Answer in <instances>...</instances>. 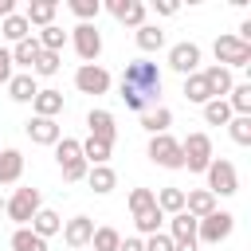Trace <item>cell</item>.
I'll list each match as a JSON object with an SVG mask.
<instances>
[{"instance_id": "obj_1", "label": "cell", "mask_w": 251, "mask_h": 251, "mask_svg": "<svg viewBox=\"0 0 251 251\" xmlns=\"http://www.w3.org/2000/svg\"><path fill=\"white\" fill-rule=\"evenodd\" d=\"M157 94H161V71H157V63H149V59L126 63V71H122V98H126V106L137 110V114H145V110H153Z\"/></svg>"}, {"instance_id": "obj_2", "label": "cell", "mask_w": 251, "mask_h": 251, "mask_svg": "<svg viewBox=\"0 0 251 251\" xmlns=\"http://www.w3.org/2000/svg\"><path fill=\"white\" fill-rule=\"evenodd\" d=\"M180 157H184V169L188 173H204L208 165H212V137L208 133H188L184 141H180Z\"/></svg>"}, {"instance_id": "obj_3", "label": "cell", "mask_w": 251, "mask_h": 251, "mask_svg": "<svg viewBox=\"0 0 251 251\" xmlns=\"http://www.w3.org/2000/svg\"><path fill=\"white\" fill-rule=\"evenodd\" d=\"M204 173H208V192H212V196H235V192H239V176H235V165H231V161L212 157V165H208Z\"/></svg>"}, {"instance_id": "obj_4", "label": "cell", "mask_w": 251, "mask_h": 251, "mask_svg": "<svg viewBox=\"0 0 251 251\" xmlns=\"http://www.w3.org/2000/svg\"><path fill=\"white\" fill-rule=\"evenodd\" d=\"M39 208H43V204H39V188H16V192H12V200H4L8 220H16L20 227H27V224H31V216H35Z\"/></svg>"}, {"instance_id": "obj_5", "label": "cell", "mask_w": 251, "mask_h": 251, "mask_svg": "<svg viewBox=\"0 0 251 251\" xmlns=\"http://www.w3.org/2000/svg\"><path fill=\"white\" fill-rule=\"evenodd\" d=\"M231 227H235V216L216 208L212 216L196 220V239H200V243H224V239L231 235Z\"/></svg>"}, {"instance_id": "obj_6", "label": "cell", "mask_w": 251, "mask_h": 251, "mask_svg": "<svg viewBox=\"0 0 251 251\" xmlns=\"http://www.w3.org/2000/svg\"><path fill=\"white\" fill-rule=\"evenodd\" d=\"M149 161H153V165H161V169H184L180 141H176V137H169V133L149 137Z\"/></svg>"}, {"instance_id": "obj_7", "label": "cell", "mask_w": 251, "mask_h": 251, "mask_svg": "<svg viewBox=\"0 0 251 251\" xmlns=\"http://www.w3.org/2000/svg\"><path fill=\"white\" fill-rule=\"evenodd\" d=\"M212 51H216V63H220V67H227V71H231V67H247V63H251V43H239L235 35H220Z\"/></svg>"}, {"instance_id": "obj_8", "label": "cell", "mask_w": 251, "mask_h": 251, "mask_svg": "<svg viewBox=\"0 0 251 251\" xmlns=\"http://www.w3.org/2000/svg\"><path fill=\"white\" fill-rule=\"evenodd\" d=\"M75 86H78L82 94H106V90H110V71L98 67V63H82V67L75 71Z\"/></svg>"}, {"instance_id": "obj_9", "label": "cell", "mask_w": 251, "mask_h": 251, "mask_svg": "<svg viewBox=\"0 0 251 251\" xmlns=\"http://www.w3.org/2000/svg\"><path fill=\"white\" fill-rule=\"evenodd\" d=\"M71 39H75V51H78V59L94 63V59L102 55V35H98V27H94V24H78V27L71 31Z\"/></svg>"}, {"instance_id": "obj_10", "label": "cell", "mask_w": 251, "mask_h": 251, "mask_svg": "<svg viewBox=\"0 0 251 251\" xmlns=\"http://www.w3.org/2000/svg\"><path fill=\"white\" fill-rule=\"evenodd\" d=\"M169 67L176 71V75H196V67H200V47L196 43H173L169 47Z\"/></svg>"}, {"instance_id": "obj_11", "label": "cell", "mask_w": 251, "mask_h": 251, "mask_svg": "<svg viewBox=\"0 0 251 251\" xmlns=\"http://www.w3.org/2000/svg\"><path fill=\"white\" fill-rule=\"evenodd\" d=\"M90 235H94V220H90V216H75V220L63 224V239H67V247H75V251L90 247Z\"/></svg>"}, {"instance_id": "obj_12", "label": "cell", "mask_w": 251, "mask_h": 251, "mask_svg": "<svg viewBox=\"0 0 251 251\" xmlns=\"http://www.w3.org/2000/svg\"><path fill=\"white\" fill-rule=\"evenodd\" d=\"M169 239H173V247H196V220L188 212L169 216Z\"/></svg>"}, {"instance_id": "obj_13", "label": "cell", "mask_w": 251, "mask_h": 251, "mask_svg": "<svg viewBox=\"0 0 251 251\" xmlns=\"http://www.w3.org/2000/svg\"><path fill=\"white\" fill-rule=\"evenodd\" d=\"M86 126H90V137H94V141L114 145L118 126H114V114H110V110H90V114H86Z\"/></svg>"}, {"instance_id": "obj_14", "label": "cell", "mask_w": 251, "mask_h": 251, "mask_svg": "<svg viewBox=\"0 0 251 251\" xmlns=\"http://www.w3.org/2000/svg\"><path fill=\"white\" fill-rule=\"evenodd\" d=\"M24 129H27V137H31L35 145H55V141L63 137V129H59L55 118H31Z\"/></svg>"}, {"instance_id": "obj_15", "label": "cell", "mask_w": 251, "mask_h": 251, "mask_svg": "<svg viewBox=\"0 0 251 251\" xmlns=\"http://www.w3.org/2000/svg\"><path fill=\"white\" fill-rule=\"evenodd\" d=\"M106 8H110V16H118V20L129 24V27H141V24H145V4H141V0H110Z\"/></svg>"}, {"instance_id": "obj_16", "label": "cell", "mask_w": 251, "mask_h": 251, "mask_svg": "<svg viewBox=\"0 0 251 251\" xmlns=\"http://www.w3.org/2000/svg\"><path fill=\"white\" fill-rule=\"evenodd\" d=\"M184 212H188L192 220H204V216H212V212H216V196H212L208 188L184 192Z\"/></svg>"}, {"instance_id": "obj_17", "label": "cell", "mask_w": 251, "mask_h": 251, "mask_svg": "<svg viewBox=\"0 0 251 251\" xmlns=\"http://www.w3.org/2000/svg\"><path fill=\"white\" fill-rule=\"evenodd\" d=\"M24 173V153L20 149H0V184H16Z\"/></svg>"}, {"instance_id": "obj_18", "label": "cell", "mask_w": 251, "mask_h": 251, "mask_svg": "<svg viewBox=\"0 0 251 251\" xmlns=\"http://www.w3.org/2000/svg\"><path fill=\"white\" fill-rule=\"evenodd\" d=\"M200 75H204V82H208L212 98H224V94L235 86V82H231V71H227V67H220V63H216V67H208V71H200Z\"/></svg>"}, {"instance_id": "obj_19", "label": "cell", "mask_w": 251, "mask_h": 251, "mask_svg": "<svg viewBox=\"0 0 251 251\" xmlns=\"http://www.w3.org/2000/svg\"><path fill=\"white\" fill-rule=\"evenodd\" d=\"M227 94H231V98H224L227 110H231L235 118H251V82H235Z\"/></svg>"}, {"instance_id": "obj_20", "label": "cell", "mask_w": 251, "mask_h": 251, "mask_svg": "<svg viewBox=\"0 0 251 251\" xmlns=\"http://www.w3.org/2000/svg\"><path fill=\"white\" fill-rule=\"evenodd\" d=\"M8 94H12L16 102H31V98L39 94V86H35V75H31V71H24V75H12V82H8Z\"/></svg>"}, {"instance_id": "obj_21", "label": "cell", "mask_w": 251, "mask_h": 251, "mask_svg": "<svg viewBox=\"0 0 251 251\" xmlns=\"http://www.w3.org/2000/svg\"><path fill=\"white\" fill-rule=\"evenodd\" d=\"M31 106H35V118H55V114H63V94L59 90H39L31 98Z\"/></svg>"}, {"instance_id": "obj_22", "label": "cell", "mask_w": 251, "mask_h": 251, "mask_svg": "<svg viewBox=\"0 0 251 251\" xmlns=\"http://www.w3.org/2000/svg\"><path fill=\"white\" fill-rule=\"evenodd\" d=\"M86 180H90V188H94L98 196H106V192L118 188V173H114L110 165H94V169L86 173Z\"/></svg>"}, {"instance_id": "obj_23", "label": "cell", "mask_w": 251, "mask_h": 251, "mask_svg": "<svg viewBox=\"0 0 251 251\" xmlns=\"http://www.w3.org/2000/svg\"><path fill=\"white\" fill-rule=\"evenodd\" d=\"M31 231H35L39 239H47V235L63 231V220H59V212H51V208H39V212L31 216Z\"/></svg>"}, {"instance_id": "obj_24", "label": "cell", "mask_w": 251, "mask_h": 251, "mask_svg": "<svg viewBox=\"0 0 251 251\" xmlns=\"http://www.w3.org/2000/svg\"><path fill=\"white\" fill-rule=\"evenodd\" d=\"M55 12H59V4H55V0H31V4H27V12H24V20H27V24L47 27V24L55 20Z\"/></svg>"}, {"instance_id": "obj_25", "label": "cell", "mask_w": 251, "mask_h": 251, "mask_svg": "<svg viewBox=\"0 0 251 251\" xmlns=\"http://www.w3.org/2000/svg\"><path fill=\"white\" fill-rule=\"evenodd\" d=\"M39 51H43V47H39V39H35V35H27V39H20V43L12 47V63H20V67H27V71H31V67H35V59H39Z\"/></svg>"}, {"instance_id": "obj_26", "label": "cell", "mask_w": 251, "mask_h": 251, "mask_svg": "<svg viewBox=\"0 0 251 251\" xmlns=\"http://www.w3.org/2000/svg\"><path fill=\"white\" fill-rule=\"evenodd\" d=\"M169 122H173V114H169L165 106H153V110L141 114V129H149L153 137H157V133H169Z\"/></svg>"}, {"instance_id": "obj_27", "label": "cell", "mask_w": 251, "mask_h": 251, "mask_svg": "<svg viewBox=\"0 0 251 251\" xmlns=\"http://www.w3.org/2000/svg\"><path fill=\"white\" fill-rule=\"evenodd\" d=\"M0 31H4V39H12V43H20V39H27L31 35V24L20 16V12H12V16H4V24H0Z\"/></svg>"}, {"instance_id": "obj_28", "label": "cell", "mask_w": 251, "mask_h": 251, "mask_svg": "<svg viewBox=\"0 0 251 251\" xmlns=\"http://www.w3.org/2000/svg\"><path fill=\"white\" fill-rule=\"evenodd\" d=\"M184 98H188V102H196V106L212 102V90H208V82H204V75H200V71L184 78Z\"/></svg>"}, {"instance_id": "obj_29", "label": "cell", "mask_w": 251, "mask_h": 251, "mask_svg": "<svg viewBox=\"0 0 251 251\" xmlns=\"http://www.w3.org/2000/svg\"><path fill=\"white\" fill-rule=\"evenodd\" d=\"M153 196H157V208H161L165 216L184 212V188H161V192H153Z\"/></svg>"}, {"instance_id": "obj_30", "label": "cell", "mask_w": 251, "mask_h": 251, "mask_svg": "<svg viewBox=\"0 0 251 251\" xmlns=\"http://www.w3.org/2000/svg\"><path fill=\"white\" fill-rule=\"evenodd\" d=\"M12 251H47V239H39L31 227H16L12 231Z\"/></svg>"}, {"instance_id": "obj_31", "label": "cell", "mask_w": 251, "mask_h": 251, "mask_svg": "<svg viewBox=\"0 0 251 251\" xmlns=\"http://www.w3.org/2000/svg\"><path fill=\"white\" fill-rule=\"evenodd\" d=\"M137 47H141V51H161V47H165V31H161L157 24H141V27H137Z\"/></svg>"}, {"instance_id": "obj_32", "label": "cell", "mask_w": 251, "mask_h": 251, "mask_svg": "<svg viewBox=\"0 0 251 251\" xmlns=\"http://www.w3.org/2000/svg\"><path fill=\"white\" fill-rule=\"evenodd\" d=\"M161 220H165V212H161L157 204L133 216V224H137V231H141V235H157V231H161Z\"/></svg>"}, {"instance_id": "obj_33", "label": "cell", "mask_w": 251, "mask_h": 251, "mask_svg": "<svg viewBox=\"0 0 251 251\" xmlns=\"http://www.w3.org/2000/svg\"><path fill=\"white\" fill-rule=\"evenodd\" d=\"M35 39H39V47H43V51H55V55H59V51H63V43H67V31H63L59 24H47Z\"/></svg>"}, {"instance_id": "obj_34", "label": "cell", "mask_w": 251, "mask_h": 251, "mask_svg": "<svg viewBox=\"0 0 251 251\" xmlns=\"http://www.w3.org/2000/svg\"><path fill=\"white\" fill-rule=\"evenodd\" d=\"M231 118H235V114L227 110V102H224V98H212V102H204V122H208V126H227Z\"/></svg>"}, {"instance_id": "obj_35", "label": "cell", "mask_w": 251, "mask_h": 251, "mask_svg": "<svg viewBox=\"0 0 251 251\" xmlns=\"http://www.w3.org/2000/svg\"><path fill=\"white\" fill-rule=\"evenodd\" d=\"M78 145H82V161H86L90 169L110 161V145H102V141H94V137H86V141H78Z\"/></svg>"}, {"instance_id": "obj_36", "label": "cell", "mask_w": 251, "mask_h": 251, "mask_svg": "<svg viewBox=\"0 0 251 251\" xmlns=\"http://www.w3.org/2000/svg\"><path fill=\"white\" fill-rule=\"evenodd\" d=\"M78 157H82V145H78L75 137H59V141H55V161H59V169L71 165V161H78Z\"/></svg>"}, {"instance_id": "obj_37", "label": "cell", "mask_w": 251, "mask_h": 251, "mask_svg": "<svg viewBox=\"0 0 251 251\" xmlns=\"http://www.w3.org/2000/svg\"><path fill=\"white\" fill-rule=\"evenodd\" d=\"M118 243H122V235L114 227H94V235H90V247L94 251H118Z\"/></svg>"}, {"instance_id": "obj_38", "label": "cell", "mask_w": 251, "mask_h": 251, "mask_svg": "<svg viewBox=\"0 0 251 251\" xmlns=\"http://www.w3.org/2000/svg\"><path fill=\"white\" fill-rule=\"evenodd\" d=\"M227 133L235 145H251V118H231L227 122Z\"/></svg>"}, {"instance_id": "obj_39", "label": "cell", "mask_w": 251, "mask_h": 251, "mask_svg": "<svg viewBox=\"0 0 251 251\" xmlns=\"http://www.w3.org/2000/svg\"><path fill=\"white\" fill-rule=\"evenodd\" d=\"M59 63H63V59H59L55 51H39V59H35L31 75H43V78H47V75H55V71H59Z\"/></svg>"}, {"instance_id": "obj_40", "label": "cell", "mask_w": 251, "mask_h": 251, "mask_svg": "<svg viewBox=\"0 0 251 251\" xmlns=\"http://www.w3.org/2000/svg\"><path fill=\"white\" fill-rule=\"evenodd\" d=\"M153 204H157L153 188H133V192H129V212H133V216L145 212V208H153Z\"/></svg>"}, {"instance_id": "obj_41", "label": "cell", "mask_w": 251, "mask_h": 251, "mask_svg": "<svg viewBox=\"0 0 251 251\" xmlns=\"http://www.w3.org/2000/svg\"><path fill=\"white\" fill-rule=\"evenodd\" d=\"M98 8H102L98 0H71V12H75V16L82 20V24H90V20L98 16Z\"/></svg>"}, {"instance_id": "obj_42", "label": "cell", "mask_w": 251, "mask_h": 251, "mask_svg": "<svg viewBox=\"0 0 251 251\" xmlns=\"http://www.w3.org/2000/svg\"><path fill=\"white\" fill-rule=\"evenodd\" d=\"M86 173H90V165H86L82 157H78V161H71V165H63V180H67V184H75V180H82Z\"/></svg>"}, {"instance_id": "obj_43", "label": "cell", "mask_w": 251, "mask_h": 251, "mask_svg": "<svg viewBox=\"0 0 251 251\" xmlns=\"http://www.w3.org/2000/svg\"><path fill=\"white\" fill-rule=\"evenodd\" d=\"M141 247H145V251H173V239H169L165 231H157V235H145Z\"/></svg>"}, {"instance_id": "obj_44", "label": "cell", "mask_w": 251, "mask_h": 251, "mask_svg": "<svg viewBox=\"0 0 251 251\" xmlns=\"http://www.w3.org/2000/svg\"><path fill=\"white\" fill-rule=\"evenodd\" d=\"M0 82H4V86L12 82V51H8V47H0Z\"/></svg>"}, {"instance_id": "obj_45", "label": "cell", "mask_w": 251, "mask_h": 251, "mask_svg": "<svg viewBox=\"0 0 251 251\" xmlns=\"http://www.w3.org/2000/svg\"><path fill=\"white\" fill-rule=\"evenodd\" d=\"M157 12H161V16H176V4H173V0H157Z\"/></svg>"}, {"instance_id": "obj_46", "label": "cell", "mask_w": 251, "mask_h": 251, "mask_svg": "<svg viewBox=\"0 0 251 251\" xmlns=\"http://www.w3.org/2000/svg\"><path fill=\"white\" fill-rule=\"evenodd\" d=\"M118 251H145V247H141V239H122Z\"/></svg>"}, {"instance_id": "obj_47", "label": "cell", "mask_w": 251, "mask_h": 251, "mask_svg": "<svg viewBox=\"0 0 251 251\" xmlns=\"http://www.w3.org/2000/svg\"><path fill=\"white\" fill-rule=\"evenodd\" d=\"M16 12V0H0V16H12Z\"/></svg>"}, {"instance_id": "obj_48", "label": "cell", "mask_w": 251, "mask_h": 251, "mask_svg": "<svg viewBox=\"0 0 251 251\" xmlns=\"http://www.w3.org/2000/svg\"><path fill=\"white\" fill-rule=\"evenodd\" d=\"M0 212H4V196H0Z\"/></svg>"}]
</instances>
